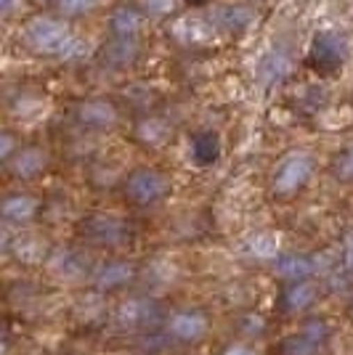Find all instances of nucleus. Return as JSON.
<instances>
[{"label": "nucleus", "mask_w": 353, "mask_h": 355, "mask_svg": "<svg viewBox=\"0 0 353 355\" xmlns=\"http://www.w3.org/2000/svg\"><path fill=\"white\" fill-rule=\"evenodd\" d=\"M332 342V324L324 315H311L306 318L297 331L281 337L274 345L277 355H324Z\"/></svg>", "instance_id": "f257e3e1"}, {"label": "nucleus", "mask_w": 353, "mask_h": 355, "mask_svg": "<svg viewBox=\"0 0 353 355\" xmlns=\"http://www.w3.org/2000/svg\"><path fill=\"white\" fill-rule=\"evenodd\" d=\"M311 175H313V157L306 151H293L277 164L271 175V193L277 199H290L309 186Z\"/></svg>", "instance_id": "f03ea898"}, {"label": "nucleus", "mask_w": 353, "mask_h": 355, "mask_svg": "<svg viewBox=\"0 0 353 355\" xmlns=\"http://www.w3.org/2000/svg\"><path fill=\"white\" fill-rule=\"evenodd\" d=\"M122 193L133 207H154L170 193V180L154 167H138L125 178Z\"/></svg>", "instance_id": "7ed1b4c3"}, {"label": "nucleus", "mask_w": 353, "mask_h": 355, "mask_svg": "<svg viewBox=\"0 0 353 355\" xmlns=\"http://www.w3.org/2000/svg\"><path fill=\"white\" fill-rule=\"evenodd\" d=\"M24 37L30 43L32 51L38 53H45V56H56V53H64L72 48V35L69 30L56 21V19H48V16H38L32 19L24 30Z\"/></svg>", "instance_id": "20e7f679"}, {"label": "nucleus", "mask_w": 353, "mask_h": 355, "mask_svg": "<svg viewBox=\"0 0 353 355\" xmlns=\"http://www.w3.org/2000/svg\"><path fill=\"white\" fill-rule=\"evenodd\" d=\"M77 231L93 247H122L133 236L131 225L115 215H88Z\"/></svg>", "instance_id": "39448f33"}, {"label": "nucleus", "mask_w": 353, "mask_h": 355, "mask_svg": "<svg viewBox=\"0 0 353 355\" xmlns=\"http://www.w3.org/2000/svg\"><path fill=\"white\" fill-rule=\"evenodd\" d=\"M210 331V315L199 308H178L165 318V334L181 345H197Z\"/></svg>", "instance_id": "423d86ee"}, {"label": "nucleus", "mask_w": 353, "mask_h": 355, "mask_svg": "<svg viewBox=\"0 0 353 355\" xmlns=\"http://www.w3.org/2000/svg\"><path fill=\"white\" fill-rule=\"evenodd\" d=\"M157 302L149 300V297H128L115 313V324L122 331H131V334H144L149 331L154 321H157Z\"/></svg>", "instance_id": "0eeeda50"}, {"label": "nucleus", "mask_w": 353, "mask_h": 355, "mask_svg": "<svg viewBox=\"0 0 353 355\" xmlns=\"http://www.w3.org/2000/svg\"><path fill=\"white\" fill-rule=\"evenodd\" d=\"M311 67L322 74L338 72L345 61V40L338 32H319L311 43Z\"/></svg>", "instance_id": "6e6552de"}, {"label": "nucleus", "mask_w": 353, "mask_h": 355, "mask_svg": "<svg viewBox=\"0 0 353 355\" xmlns=\"http://www.w3.org/2000/svg\"><path fill=\"white\" fill-rule=\"evenodd\" d=\"M138 276V268L131 260H109V263H101V266L93 270L90 282H93V289L99 292H120V289H128Z\"/></svg>", "instance_id": "1a4fd4ad"}, {"label": "nucleus", "mask_w": 353, "mask_h": 355, "mask_svg": "<svg viewBox=\"0 0 353 355\" xmlns=\"http://www.w3.org/2000/svg\"><path fill=\"white\" fill-rule=\"evenodd\" d=\"M319 284L316 282H295V284H284L279 295V311L284 315H300V313L311 311L316 302H319Z\"/></svg>", "instance_id": "9d476101"}, {"label": "nucleus", "mask_w": 353, "mask_h": 355, "mask_svg": "<svg viewBox=\"0 0 353 355\" xmlns=\"http://www.w3.org/2000/svg\"><path fill=\"white\" fill-rule=\"evenodd\" d=\"M38 215H40V202L30 193H11L0 205V218L6 225L22 228V225H30Z\"/></svg>", "instance_id": "9b49d317"}, {"label": "nucleus", "mask_w": 353, "mask_h": 355, "mask_svg": "<svg viewBox=\"0 0 353 355\" xmlns=\"http://www.w3.org/2000/svg\"><path fill=\"white\" fill-rule=\"evenodd\" d=\"M319 270L316 260L311 254H303V252H287L277 257L274 263V273L279 276L284 284H295V282H311V276Z\"/></svg>", "instance_id": "f8f14e48"}, {"label": "nucleus", "mask_w": 353, "mask_h": 355, "mask_svg": "<svg viewBox=\"0 0 353 355\" xmlns=\"http://www.w3.org/2000/svg\"><path fill=\"white\" fill-rule=\"evenodd\" d=\"M77 122L88 130H106L117 122V109L112 101H104V98H93V101H83L74 112Z\"/></svg>", "instance_id": "ddd939ff"}, {"label": "nucleus", "mask_w": 353, "mask_h": 355, "mask_svg": "<svg viewBox=\"0 0 353 355\" xmlns=\"http://www.w3.org/2000/svg\"><path fill=\"white\" fill-rule=\"evenodd\" d=\"M6 164H8V173L14 178H19V180H32V178H38L45 170L48 154L38 146H24L19 148Z\"/></svg>", "instance_id": "4468645a"}, {"label": "nucleus", "mask_w": 353, "mask_h": 355, "mask_svg": "<svg viewBox=\"0 0 353 355\" xmlns=\"http://www.w3.org/2000/svg\"><path fill=\"white\" fill-rule=\"evenodd\" d=\"M144 24V14L136 11V8H117L112 19H109V30H112V37H125V40H133L136 32L141 30Z\"/></svg>", "instance_id": "2eb2a0df"}, {"label": "nucleus", "mask_w": 353, "mask_h": 355, "mask_svg": "<svg viewBox=\"0 0 353 355\" xmlns=\"http://www.w3.org/2000/svg\"><path fill=\"white\" fill-rule=\"evenodd\" d=\"M192 154L194 162L199 164V167H210V164L218 162V157H221V138H218V133L205 130V133L194 135Z\"/></svg>", "instance_id": "dca6fc26"}, {"label": "nucleus", "mask_w": 353, "mask_h": 355, "mask_svg": "<svg viewBox=\"0 0 353 355\" xmlns=\"http://www.w3.org/2000/svg\"><path fill=\"white\" fill-rule=\"evenodd\" d=\"M136 56H138V45L136 40H125V37H112L101 51V59L109 67H128L136 61Z\"/></svg>", "instance_id": "f3484780"}, {"label": "nucleus", "mask_w": 353, "mask_h": 355, "mask_svg": "<svg viewBox=\"0 0 353 355\" xmlns=\"http://www.w3.org/2000/svg\"><path fill=\"white\" fill-rule=\"evenodd\" d=\"M287 72H290V56L284 51L268 53L263 64H261V77H263L265 83H281L287 77Z\"/></svg>", "instance_id": "a211bd4d"}, {"label": "nucleus", "mask_w": 353, "mask_h": 355, "mask_svg": "<svg viewBox=\"0 0 353 355\" xmlns=\"http://www.w3.org/2000/svg\"><path fill=\"white\" fill-rule=\"evenodd\" d=\"M136 135H138V141H144V144H149V146H160L162 141H167L170 128H167V122H165V119L149 117L138 125Z\"/></svg>", "instance_id": "6ab92c4d"}, {"label": "nucleus", "mask_w": 353, "mask_h": 355, "mask_svg": "<svg viewBox=\"0 0 353 355\" xmlns=\"http://www.w3.org/2000/svg\"><path fill=\"white\" fill-rule=\"evenodd\" d=\"M250 11L245 6H223L221 11L215 14V21L221 30H245L250 24Z\"/></svg>", "instance_id": "aec40b11"}, {"label": "nucleus", "mask_w": 353, "mask_h": 355, "mask_svg": "<svg viewBox=\"0 0 353 355\" xmlns=\"http://www.w3.org/2000/svg\"><path fill=\"white\" fill-rule=\"evenodd\" d=\"M332 175L338 178L340 183H353V146L343 148L332 159Z\"/></svg>", "instance_id": "412c9836"}, {"label": "nucleus", "mask_w": 353, "mask_h": 355, "mask_svg": "<svg viewBox=\"0 0 353 355\" xmlns=\"http://www.w3.org/2000/svg\"><path fill=\"white\" fill-rule=\"evenodd\" d=\"M54 6L64 16H83L96 6V0H54Z\"/></svg>", "instance_id": "4be33fe9"}, {"label": "nucleus", "mask_w": 353, "mask_h": 355, "mask_svg": "<svg viewBox=\"0 0 353 355\" xmlns=\"http://www.w3.org/2000/svg\"><path fill=\"white\" fill-rule=\"evenodd\" d=\"M343 268L353 276V234H348L343 241Z\"/></svg>", "instance_id": "5701e85b"}, {"label": "nucleus", "mask_w": 353, "mask_h": 355, "mask_svg": "<svg viewBox=\"0 0 353 355\" xmlns=\"http://www.w3.org/2000/svg\"><path fill=\"white\" fill-rule=\"evenodd\" d=\"M11 148H14V141H11V133H3L0 135V159L3 162H8L14 154H11Z\"/></svg>", "instance_id": "b1692460"}, {"label": "nucleus", "mask_w": 353, "mask_h": 355, "mask_svg": "<svg viewBox=\"0 0 353 355\" xmlns=\"http://www.w3.org/2000/svg\"><path fill=\"white\" fill-rule=\"evenodd\" d=\"M221 355H258L252 350L250 345H245V342H234V345H229Z\"/></svg>", "instance_id": "393cba45"}, {"label": "nucleus", "mask_w": 353, "mask_h": 355, "mask_svg": "<svg viewBox=\"0 0 353 355\" xmlns=\"http://www.w3.org/2000/svg\"><path fill=\"white\" fill-rule=\"evenodd\" d=\"M149 11H170L173 0H147Z\"/></svg>", "instance_id": "a878e982"}, {"label": "nucleus", "mask_w": 353, "mask_h": 355, "mask_svg": "<svg viewBox=\"0 0 353 355\" xmlns=\"http://www.w3.org/2000/svg\"><path fill=\"white\" fill-rule=\"evenodd\" d=\"M14 6H16V0H0V14L11 16L14 14Z\"/></svg>", "instance_id": "bb28decb"}, {"label": "nucleus", "mask_w": 353, "mask_h": 355, "mask_svg": "<svg viewBox=\"0 0 353 355\" xmlns=\"http://www.w3.org/2000/svg\"><path fill=\"white\" fill-rule=\"evenodd\" d=\"M186 3H189V6H205L207 0H186Z\"/></svg>", "instance_id": "cd10ccee"}, {"label": "nucleus", "mask_w": 353, "mask_h": 355, "mask_svg": "<svg viewBox=\"0 0 353 355\" xmlns=\"http://www.w3.org/2000/svg\"><path fill=\"white\" fill-rule=\"evenodd\" d=\"M348 315L353 318V295H351V300H348Z\"/></svg>", "instance_id": "c85d7f7f"}]
</instances>
